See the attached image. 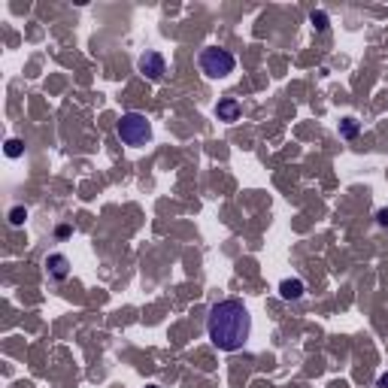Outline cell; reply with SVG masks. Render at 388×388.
<instances>
[{
  "instance_id": "7c38bea8",
  "label": "cell",
  "mask_w": 388,
  "mask_h": 388,
  "mask_svg": "<svg viewBox=\"0 0 388 388\" xmlns=\"http://www.w3.org/2000/svg\"><path fill=\"white\" fill-rule=\"evenodd\" d=\"M376 225H379V228H388V209L385 207L376 212Z\"/></svg>"
},
{
  "instance_id": "6da1fadb",
  "label": "cell",
  "mask_w": 388,
  "mask_h": 388,
  "mask_svg": "<svg viewBox=\"0 0 388 388\" xmlns=\"http://www.w3.org/2000/svg\"><path fill=\"white\" fill-rule=\"evenodd\" d=\"M207 336L212 340V346L222 349V352L243 349L249 336H252V316H249L243 300L228 297L212 304L207 316Z\"/></svg>"
},
{
  "instance_id": "8fae6325",
  "label": "cell",
  "mask_w": 388,
  "mask_h": 388,
  "mask_svg": "<svg viewBox=\"0 0 388 388\" xmlns=\"http://www.w3.org/2000/svg\"><path fill=\"white\" fill-rule=\"evenodd\" d=\"M6 155H10V158H21V152H25V143H21V140H6Z\"/></svg>"
},
{
  "instance_id": "30bf717a",
  "label": "cell",
  "mask_w": 388,
  "mask_h": 388,
  "mask_svg": "<svg viewBox=\"0 0 388 388\" xmlns=\"http://www.w3.org/2000/svg\"><path fill=\"white\" fill-rule=\"evenodd\" d=\"M25 218H27V209H25V207H12V209H10V225L21 228V225H25Z\"/></svg>"
},
{
  "instance_id": "8992f818",
  "label": "cell",
  "mask_w": 388,
  "mask_h": 388,
  "mask_svg": "<svg viewBox=\"0 0 388 388\" xmlns=\"http://www.w3.org/2000/svg\"><path fill=\"white\" fill-rule=\"evenodd\" d=\"M216 115H218V122H237V119H240V104H237V100H233V98L218 100Z\"/></svg>"
},
{
  "instance_id": "5b68a950",
  "label": "cell",
  "mask_w": 388,
  "mask_h": 388,
  "mask_svg": "<svg viewBox=\"0 0 388 388\" xmlns=\"http://www.w3.org/2000/svg\"><path fill=\"white\" fill-rule=\"evenodd\" d=\"M46 273H49V279L64 282L70 276V258L67 255H61V252H52L46 258Z\"/></svg>"
},
{
  "instance_id": "3957f363",
  "label": "cell",
  "mask_w": 388,
  "mask_h": 388,
  "mask_svg": "<svg viewBox=\"0 0 388 388\" xmlns=\"http://www.w3.org/2000/svg\"><path fill=\"white\" fill-rule=\"evenodd\" d=\"M197 67L207 79H228L233 67H237V58H233L228 49L218 46H207L201 55H197Z\"/></svg>"
},
{
  "instance_id": "277c9868",
  "label": "cell",
  "mask_w": 388,
  "mask_h": 388,
  "mask_svg": "<svg viewBox=\"0 0 388 388\" xmlns=\"http://www.w3.org/2000/svg\"><path fill=\"white\" fill-rule=\"evenodd\" d=\"M137 70L143 73L149 82H161L164 79V73H167V58L155 52V49H149V52H143L140 55V61H137Z\"/></svg>"
},
{
  "instance_id": "ba28073f",
  "label": "cell",
  "mask_w": 388,
  "mask_h": 388,
  "mask_svg": "<svg viewBox=\"0 0 388 388\" xmlns=\"http://www.w3.org/2000/svg\"><path fill=\"white\" fill-rule=\"evenodd\" d=\"M358 130H361V124H358V119H352V115L340 122V137H343V140H355Z\"/></svg>"
},
{
  "instance_id": "52a82bcc",
  "label": "cell",
  "mask_w": 388,
  "mask_h": 388,
  "mask_svg": "<svg viewBox=\"0 0 388 388\" xmlns=\"http://www.w3.org/2000/svg\"><path fill=\"white\" fill-rule=\"evenodd\" d=\"M304 291H306V285L300 279H282L279 282V297L282 300H300L304 297Z\"/></svg>"
},
{
  "instance_id": "5bb4252c",
  "label": "cell",
  "mask_w": 388,
  "mask_h": 388,
  "mask_svg": "<svg viewBox=\"0 0 388 388\" xmlns=\"http://www.w3.org/2000/svg\"><path fill=\"white\" fill-rule=\"evenodd\" d=\"M146 388H158V385H146Z\"/></svg>"
},
{
  "instance_id": "9c48e42d",
  "label": "cell",
  "mask_w": 388,
  "mask_h": 388,
  "mask_svg": "<svg viewBox=\"0 0 388 388\" xmlns=\"http://www.w3.org/2000/svg\"><path fill=\"white\" fill-rule=\"evenodd\" d=\"M310 21H312V27H316V31H328V25H331V19H328L321 10H312Z\"/></svg>"
},
{
  "instance_id": "4fadbf2b",
  "label": "cell",
  "mask_w": 388,
  "mask_h": 388,
  "mask_svg": "<svg viewBox=\"0 0 388 388\" xmlns=\"http://www.w3.org/2000/svg\"><path fill=\"white\" fill-rule=\"evenodd\" d=\"M376 388H388V370H385V373H379V379H376Z\"/></svg>"
},
{
  "instance_id": "7a4b0ae2",
  "label": "cell",
  "mask_w": 388,
  "mask_h": 388,
  "mask_svg": "<svg viewBox=\"0 0 388 388\" xmlns=\"http://www.w3.org/2000/svg\"><path fill=\"white\" fill-rule=\"evenodd\" d=\"M115 134H119V140L124 146H130V149H140L152 140V122L146 119L143 113H124L119 124H115Z\"/></svg>"
}]
</instances>
